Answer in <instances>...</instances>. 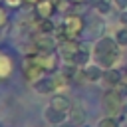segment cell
I'll list each match as a JSON object with an SVG mask.
<instances>
[{
    "mask_svg": "<svg viewBox=\"0 0 127 127\" xmlns=\"http://www.w3.org/2000/svg\"><path fill=\"white\" fill-rule=\"evenodd\" d=\"M24 2H28V4H36V2H40V0H24Z\"/></svg>",
    "mask_w": 127,
    "mask_h": 127,
    "instance_id": "obj_27",
    "label": "cell"
},
{
    "mask_svg": "<svg viewBox=\"0 0 127 127\" xmlns=\"http://www.w3.org/2000/svg\"><path fill=\"white\" fill-rule=\"evenodd\" d=\"M85 20L79 16V14H67L65 18H64V22H62V32L67 36V38H73V40H77L79 36H81V32L85 30Z\"/></svg>",
    "mask_w": 127,
    "mask_h": 127,
    "instance_id": "obj_3",
    "label": "cell"
},
{
    "mask_svg": "<svg viewBox=\"0 0 127 127\" xmlns=\"http://www.w3.org/2000/svg\"><path fill=\"white\" fill-rule=\"evenodd\" d=\"M115 40H117V44H119V46H127V30H125V28H121V30L115 34Z\"/></svg>",
    "mask_w": 127,
    "mask_h": 127,
    "instance_id": "obj_22",
    "label": "cell"
},
{
    "mask_svg": "<svg viewBox=\"0 0 127 127\" xmlns=\"http://www.w3.org/2000/svg\"><path fill=\"white\" fill-rule=\"evenodd\" d=\"M44 119L48 121V125H52V127H60V125L65 123V119H69V113H67V111H60V109L48 105V107L44 109Z\"/></svg>",
    "mask_w": 127,
    "mask_h": 127,
    "instance_id": "obj_9",
    "label": "cell"
},
{
    "mask_svg": "<svg viewBox=\"0 0 127 127\" xmlns=\"http://www.w3.org/2000/svg\"><path fill=\"white\" fill-rule=\"evenodd\" d=\"M123 75H125V79H127V67H125V69H123Z\"/></svg>",
    "mask_w": 127,
    "mask_h": 127,
    "instance_id": "obj_29",
    "label": "cell"
},
{
    "mask_svg": "<svg viewBox=\"0 0 127 127\" xmlns=\"http://www.w3.org/2000/svg\"><path fill=\"white\" fill-rule=\"evenodd\" d=\"M119 22H121V24H127V12H125V10L119 14Z\"/></svg>",
    "mask_w": 127,
    "mask_h": 127,
    "instance_id": "obj_26",
    "label": "cell"
},
{
    "mask_svg": "<svg viewBox=\"0 0 127 127\" xmlns=\"http://www.w3.org/2000/svg\"><path fill=\"white\" fill-rule=\"evenodd\" d=\"M103 73H105V69L93 62V64H87V65L79 67V73L77 75L83 81H87V83H97V81H103Z\"/></svg>",
    "mask_w": 127,
    "mask_h": 127,
    "instance_id": "obj_8",
    "label": "cell"
},
{
    "mask_svg": "<svg viewBox=\"0 0 127 127\" xmlns=\"http://www.w3.org/2000/svg\"><path fill=\"white\" fill-rule=\"evenodd\" d=\"M34 89H36L40 95H54V93H56L54 77H42L40 81H36V83H34Z\"/></svg>",
    "mask_w": 127,
    "mask_h": 127,
    "instance_id": "obj_12",
    "label": "cell"
},
{
    "mask_svg": "<svg viewBox=\"0 0 127 127\" xmlns=\"http://www.w3.org/2000/svg\"><path fill=\"white\" fill-rule=\"evenodd\" d=\"M54 77V83H56V93H64V89L69 85V81H71V77H67L64 71H60V73H56V75H52Z\"/></svg>",
    "mask_w": 127,
    "mask_h": 127,
    "instance_id": "obj_16",
    "label": "cell"
},
{
    "mask_svg": "<svg viewBox=\"0 0 127 127\" xmlns=\"http://www.w3.org/2000/svg\"><path fill=\"white\" fill-rule=\"evenodd\" d=\"M56 10H58V6L54 4V0H40L34 4V12L38 18H52Z\"/></svg>",
    "mask_w": 127,
    "mask_h": 127,
    "instance_id": "obj_10",
    "label": "cell"
},
{
    "mask_svg": "<svg viewBox=\"0 0 127 127\" xmlns=\"http://www.w3.org/2000/svg\"><path fill=\"white\" fill-rule=\"evenodd\" d=\"M6 2V6H10V8H20L22 4H24V0H4Z\"/></svg>",
    "mask_w": 127,
    "mask_h": 127,
    "instance_id": "obj_25",
    "label": "cell"
},
{
    "mask_svg": "<svg viewBox=\"0 0 127 127\" xmlns=\"http://www.w3.org/2000/svg\"><path fill=\"white\" fill-rule=\"evenodd\" d=\"M83 127H85V125H83Z\"/></svg>",
    "mask_w": 127,
    "mask_h": 127,
    "instance_id": "obj_30",
    "label": "cell"
},
{
    "mask_svg": "<svg viewBox=\"0 0 127 127\" xmlns=\"http://www.w3.org/2000/svg\"><path fill=\"white\" fill-rule=\"evenodd\" d=\"M97 127H119V121H117V117L105 115V117H101V119H99Z\"/></svg>",
    "mask_w": 127,
    "mask_h": 127,
    "instance_id": "obj_20",
    "label": "cell"
},
{
    "mask_svg": "<svg viewBox=\"0 0 127 127\" xmlns=\"http://www.w3.org/2000/svg\"><path fill=\"white\" fill-rule=\"evenodd\" d=\"M111 4H113L111 0H91V6L95 8L99 16H107L111 12Z\"/></svg>",
    "mask_w": 127,
    "mask_h": 127,
    "instance_id": "obj_18",
    "label": "cell"
},
{
    "mask_svg": "<svg viewBox=\"0 0 127 127\" xmlns=\"http://www.w3.org/2000/svg\"><path fill=\"white\" fill-rule=\"evenodd\" d=\"M8 22H10V16H8L6 8H2V6H0V30H2V28H6V26H8Z\"/></svg>",
    "mask_w": 127,
    "mask_h": 127,
    "instance_id": "obj_23",
    "label": "cell"
},
{
    "mask_svg": "<svg viewBox=\"0 0 127 127\" xmlns=\"http://www.w3.org/2000/svg\"><path fill=\"white\" fill-rule=\"evenodd\" d=\"M32 46L34 52H58V40L52 34H34L32 36Z\"/></svg>",
    "mask_w": 127,
    "mask_h": 127,
    "instance_id": "obj_7",
    "label": "cell"
},
{
    "mask_svg": "<svg viewBox=\"0 0 127 127\" xmlns=\"http://www.w3.org/2000/svg\"><path fill=\"white\" fill-rule=\"evenodd\" d=\"M36 30L42 32V34H56V24L52 22V18H38L36 22Z\"/></svg>",
    "mask_w": 127,
    "mask_h": 127,
    "instance_id": "obj_15",
    "label": "cell"
},
{
    "mask_svg": "<svg viewBox=\"0 0 127 127\" xmlns=\"http://www.w3.org/2000/svg\"><path fill=\"white\" fill-rule=\"evenodd\" d=\"M79 48H81V42H77V40H73V38H65L64 42L58 44V54H60V58L64 60V64H73ZM73 65H75V64H73Z\"/></svg>",
    "mask_w": 127,
    "mask_h": 127,
    "instance_id": "obj_5",
    "label": "cell"
},
{
    "mask_svg": "<svg viewBox=\"0 0 127 127\" xmlns=\"http://www.w3.org/2000/svg\"><path fill=\"white\" fill-rule=\"evenodd\" d=\"M85 28H89V30H93V34H101L105 26H103V20H101V18H97L95 22H91V24H87Z\"/></svg>",
    "mask_w": 127,
    "mask_h": 127,
    "instance_id": "obj_21",
    "label": "cell"
},
{
    "mask_svg": "<svg viewBox=\"0 0 127 127\" xmlns=\"http://www.w3.org/2000/svg\"><path fill=\"white\" fill-rule=\"evenodd\" d=\"M50 105L56 107V109H60V111H67V113H69V109H71L73 103L69 101L67 95H64V93H54V95L50 97Z\"/></svg>",
    "mask_w": 127,
    "mask_h": 127,
    "instance_id": "obj_13",
    "label": "cell"
},
{
    "mask_svg": "<svg viewBox=\"0 0 127 127\" xmlns=\"http://www.w3.org/2000/svg\"><path fill=\"white\" fill-rule=\"evenodd\" d=\"M123 99L109 87L103 95H101V107H103V111L107 113V115H111V117H119V115H123Z\"/></svg>",
    "mask_w": 127,
    "mask_h": 127,
    "instance_id": "obj_2",
    "label": "cell"
},
{
    "mask_svg": "<svg viewBox=\"0 0 127 127\" xmlns=\"http://www.w3.org/2000/svg\"><path fill=\"white\" fill-rule=\"evenodd\" d=\"M34 58V62L38 65H42L46 69V73H54L60 69V54L58 52H36V54H30Z\"/></svg>",
    "mask_w": 127,
    "mask_h": 127,
    "instance_id": "obj_4",
    "label": "cell"
},
{
    "mask_svg": "<svg viewBox=\"0 0 127 127\" xmlns=\"http://www.w3.org/2000/svg\"><path fill=\"white\" fill-rule=\"evenodd\" d=\"M12 73V60L0 52V79H6Z\"/></svg>",
    "mask_w": 127,
    "mask_h": 127,
    "instance_id": "obj_17",
    "label": "cell"
},
{
    "mask_svg": "<svg viewBox=\"0 0 127 127\" xmlns=\"http://www.w3.org/2000/svg\"><path fill=\"white\" fill-rule=\"evenodd\" d=\"M121 79H123V73H121L117 67H109V69H105V73H103V83L107 85V89H109V87H115Z\"/></svg>",
    "mask_w": 127,
    "mask_h": 127,
    "instance_id": "obj_14",
    "label": "cell"
},
{
    "mask_svg": "<svg viewBox=\"0 0 127 127\" xmlns=\"http://www.w3.org/2000/svg\"><path fill=\"white\" fill-rule=\"evenodd\" d=\"M111 89H113V91H115V93H117L123 101L127 99V79H121V81H119L115 87H111Z\"/></svg>",
    "mask_w": 127,
    "mask_h": 127,
    "instance_id": "obj_19",
    "label": "cell"
},
{
    "mask_svg": "<svg viewBox=\"0 0 127 127\" xmlns=\"http://www.w3.org/2000/svg\"><path fill=\"white\" fill-rule=\"evenodd\" d=\"M69 121H71L73 127H83L85 121H87L85 109H83L81 105H71V109H69Z\"/></svg>",
    "mask_w": 127,
    "mask_h": 127,
    "instance_id": "obj_11",
    "label": "cell"
},
{
    "mask_svg": "<svg viewBox=\"0 0 127 127\" xmlns=\"http://www.w3.org/2000/svg\"><path fill=\"white\" fill-rule=\"evenodd\" d=\"M121 58V50L115 38L111 36H101L95 44H93V62L97 65H101L103 69L115 67L119 64Z\"/></svg>",
    "mask_w": 127,
    "mask_h": 127,
    "instance_id": "obj_1",
    "label": "cell"
},
{
    "mask_svg": "<svg viewBox=\"0 0 127 127\" xmlns=\"http://www.w3.org/2000/svg\"><path fill=\"white\" fill-rule=\"evenodd\" d=\"M22 73H24V77H26L30 83H36V81H40L42 77H46V69H44L42 65H38L32 56H26V58H24V62H22Z\"/></svg>",
    "mask_w": 127,
    "mask_h": 127,
    "instance_id": "obj_6",
    "label": "cell"
},
{
    "mask_svg": "<svg viewBox=\"0 0 127 127\" xmlns=\"http://www.w3.org/2000/svg\"><path fill=\"white\" fill-rule=\"evenodd\" d=\"M113 2V6L119 10V12H123V10H127V0H111Z\"/></svg>",
    "mask_w": 127,
    "mask_h": 127,
    "instance_id": "obj_24",
    "label": "cell"
},
{
    "mask_svg": "<svg viewBox=\"0 0 127 127\" xmlns=\"http://www.w3.org/2000/svg\"><path fill=\"white\" fill-rule=\"evenodd\" d=\"M69 2H73V4H79V2H83V0H69Z\"/></svg>",
    "mask_w": 127,
    "mask_h": 127,
    "instance_id": "obj_28",
    "label": "cell"
}]
</instances>
